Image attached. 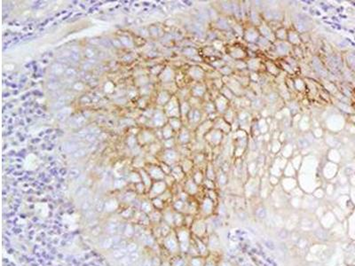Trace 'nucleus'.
I'll return each mask as SVG.
<instances>
[{
    "instance_id": "nucleus-1",
    "label": "nucleus",
    "mask_w": 355,
    "mask_h": 266,
    "mask_svg": "<svg viewBox=\"0 0 355 266\" xmlns=\"http://www.w3.org/2000/svg\"><path fill=\"white\" fill-rule=\"evenodd\" d=\"M280 183L284 192L288 193H290L296 187H297V185H298L295 178H286V177L281 180Z\"/></svg>"
},
{
    "instance_id": "nucleus-2",
    "label": "nucleus",
    "mask_w": 355,
    "mask_h": 266,
    "mask_svg": "<svg viewBox=\"0 0 355 266\" xmlns=\"http://www.w3.org/2000/svg\"><path fill=\"white\" fill-rule=\"evenodd\" d=\"M226 85L229 88L235 95L241 96L244 93L242 85L235 78H229L228 77V81L226 82Z\"/></svg>"
},
{
    "instance_id": "nucleus-3",
    "label": "nucleus",
    "mask_w": 355,
    "mask_h": 266,
    "mask_svg": "<svg viewBox=\"0 0 355 266\" xmlns=\"http://www.w3.org/2000/svg\"><path fill=\"white\" fill-rule=\"evenodd\" d=\"M215 107H216V110H218L220 114H225L226 111L229 108V100L220 94L216 99Z\"/></svg>"
},
{
    "instance_id": "nucleus-4",
    "label": "nucleus",
    "mask_w": 355,
    "mask_h": 266,
    "mask_svg": "<svg viewBox=\"0 0 355 266\" xmlns=\"http://www.w3.org/2000/svg\"><path fill=\"white\" fill-rule=\"evenodd\" d=\"M243 36L246 41H248L249 43H254L257 42L259 39V31L255 28H249L243 33Z\"/></svg>"
},
{
    "instance_id": "nucleus-5",
    "label": "nucleus",
    "mask_w": 355,
    "mask_h": 266,
    "mask_svg": "<svg viewBox=\"0 0 355 266\" xmlns=\"http://www.w3.org/2000/svg\"><path fill=\"white\" fill-rule=\"evenodd\" d=\"M230 55L234 60H241L242 59H244L246 57V52L243 51L241 47L239 46H235V47H232L229 51Z\"/></svg>"
},
{
    "instance_id": "nucleus-6",
    "label": "nucleus",
    "mask_w": 355,
    "mask_h": 266,
    "mask_svg": "<svg viewBox=\"0 0 355 266\" xmlns=\"http://www.w3.org/2000/svg\"><path fill=\"white\" fill-rule=\"evenodd\" d=\"M258 31L262 34L263 38H266L269 41H274L276 38H275V34H273L272 29L270 28V27H268L267 25H265L262 24L258 27Z\"/></svg>"
},
{
    "instance_id": "nucleus-7",
    "label": "nucleus",
    "mask_w": 355,
    "mask_h": 266,
    "mask_svg": "<svg viewBox=\"0 0 355 266\" xmlns=\"http://www.w3.org/2000/svg\"><path fill=\"white\" fill-rule=\"evenodd\" d=\"M209 137H210V142L212 143L213 145H216V146H217V145H219V144H220V143L222 142V139H223V132L220 131L219 130L215 129V130H211V131L209 133Z\"/></svg>"
},
{
    "instance_id": "nucleus-8",
    "label": "nucleus",
    "mask_w": 355,
    "mask_h": 266,
    "mask_svg": "<svg viewBox=\"0 0 355 266\" xmlns=\"http://www.w3.org/2000/svg\"><path fill=\"white\" fill-rule=\"evenodd\" d=\"M291 50L290 44L287 43L285 41H278L276 44V51L280 55H286L290 53Z\"/></svg>"
},
{
    "instance_id": "nucleus-9",
    "label": "nucleus",
    "mask_w": 355,
    "mask_h": 266,
    "mask_svg": "<svg viewBox=\"0 0 355 266\" xmlns=\"http://www.w3.org/2000/svg\"><path fill=\"white\" fill-rule=\"evenodd\" d=\"M217 124H219L216 126L217 130H219L223 133H230L232 131V126L224 118H220L218 120Z\"/></svg>"
},
{
    "instance_id": "nucleus-10",
    "label": "nucleus",
    "mask_w": 355,
    "mask_h": 266,
    "mask_svg": "<svg viewBox=\"0 0 355 266\" xmlns=\"http://www.w3.org/2000/svg\"><path fill=\"white\" fill-rule=\"evenodd\" d=\"M335 168V164L331 163V162H330V163H326L322 168L323 177H324L325 178H327V179L332 178L334 176H335L334 172H332V168Z\"/></svg>"
},
{
    "instance_id": "nucleus-11",
    "label": "nucleus",
    "mask_w": 355,
    "mask_h": 266,
    "mask_svg": "<svg viewBox=\"0 0 355 266\" xmlns=\"http://www.w3.org/2000/svg\"><path fill=\"white\" fill-rule=\"evenodd\" d=\"M293 152H294V147L293 145L290 143H287L282 148H281V156H283L286 159L292 157L293 156Z\"/></svg>"
},
{
    "instance_id": "nucleus-12",
    "label": "nucleus",
    "mask_w": 355,
    "mask_h": 266,
    "mask_svg": "<svg viewBox=\"0 0 355 266\" xmlns=\"http://www.w3.org/2000/svg\"><path fill=\"white\" fill-rule=\"evenodd\" d=\"M311 126V123H310V119L307 115H304L303 117H301L300 121L298 123V128L299 130H301L303 132H306V130H309Z\"/></svg>"
},
{
    "instance_id": "nucleus-13",
    "label": "nucleus",
    "mask_w": 355,
    "mask_h": 266,
    "mask_svg": "<svg viewBox=\"0 0 355 266\" xmlns=\"http://www.w3.org/2000/svg\"><path fill=\"white\" fill-rule=\"evenodd\" d=\"M257 125L258 130H259L260 133H261L262 135H265L266 133L269 132L270 127H269V124H268L267 122H266V119H265V118L259 119L258 120V122H257Z\"/></svg>"
},
{
    "instance_id": "nucleus-14",
    "label": "nucleus",
    "mask_w": 355,
    "mask_h": 266,
    "mask_svg": "<svg viewBox=\"0 0 355 266\" xmlns=\"http://www.w3.org/2000/svg\"><path fill=\"white\" fill-rule=\"evenodd\" d=\"M303 156L301 154H295L291 157L290 160V163L293 165V167L295 168L297 171H298L300 169L301 166H302V163H303Z\"/></svg>"
},
{
    "instance_id": "nucleus-15",
    "label": "nucleus",
    "mask_w": 355,
    "mask_h": 266,
    "mask_svg": "<svg viewBox=\"0 0 355 266\" xmlns=\"http://www.w3.org/2000/svg\"><path fill=\"white\" fill-rule=\"evenodd\" d=\"M288 40L292 44H299L301 43V39L298 33L294 30H290L288 32Z\"/></svg>"
},
{
    "instance_id": "nucleus-16",
    "label": "nucleus",
    "mask_w": 355,
    "mask_h": 266,
    "mask_svg": "<svg viewBox=\"0 0 355 266\" xmlns=\"http://www.w3.org/2000/svg\"><path fill=\"white\" fill-rule=\"evenodd\" d=\"M247 169H248V173L250 174V176L251 178H255V176L258 172V163H257V161L249 163Z\"/></svg>"
},
{
    "instance_id": "nucleus-17",
    "label": "nucleus",
    "mask_w": 355,
    "mask_h": 266,
    "mask_svg": "<svg viewBox=\"0 0 355 266\" xmlns=\"http://www.w3.org/2000/svg\"><path fill=\"white\" fill-rule=\"evenodd\" d=\"M296 173H297V170L295 168L293 167V165L291 164L290 162L288 163V164L286 165V167L283 169V174L286 178H294L295 177Z\"/></svg>"
},
{
    "instance_id": "nucleus-18",
    "label": "nucleus",
    "mask_w": 355,
    "mask_h": 266,
    "mask_svg": "<svg viewBox=\"0 0 355 266\" xmlns=\"http://www.w3.org/2000/svg\"><path fill=\"white\" fill-rule=\"evenodd\" d=\"M266 69L270 74H272L273 76H278L279 73H280V69L278 68V67L273 63V61L271 60H267L266 62Z\"/></svg>"
},
{
    "instance_id": "nucleus-19",
    "label": "nucleus",
    "mask_w": 355,
    "mask_h": 266,
    "mask_svg": "<svg viewBox=\"0 0 355 266\" xmlns=\"http://www.w3.org/2000/svg\"><path fill=\"white\" fill-rule=\"evenodd\" d=\"M282 148V143L279 139H273L271 143V153L273 154H277Z\"/></svg>"
},
{
    "instance_id": "nucleus-20",
    "label": "nucleus",
    "mask_w": 355,
    "mask_h": 266,
    "mask_svg": "<svg viewBox=\"0 0 355 266\" xmlns=\"http://www.w3.org/2000/svg\"><path fill=\"white\" fill-rule=\"evenodd\" d=\"M235 118H236V117H235V111L231 108H229L226 111V113L224 114V119L226 120L228 123L232 124V123L235 121Z\"/></svg>"
},
{
    "instance_id": "nucleus-21",
    "label": "nucleus",
    "mask_w": 355,
    "mask_h": 266,
    "mask_svg": "<svg viewBox=\"0 0 355 266\" xmlns=\"http://www.w3.org/2000/svg\"><path fill=\"white\" fill-rule=\"evenodd\" d=\"M220 94L222 96H224L226 98H227L229 101L231 99H233V98H235V94L233 93V92L226 85H224L220 89Z\"/></svg>"
},
{
    "instance_id": "nucleus-22",
    "label": "nucleus",
    "mask_w": 355,
    "mask_h": 266,
    "mask_svg": "<svg viewBox=\"0 0 355 266\" xmlns=\"http://www.w3.org/2000/svg\"><path fill=\"white\" fill-rule=\"evenodd\" d=\"M275 38L276 39H278L279 41H285L288 39V32L287 30L283 28H278L275 32Z\"/></svg>"
},
{
    "instance_id": "nucleus-23",
    "label": "nucleus",
    "mask_w": 355,
    "mask_h": 266,
    "mask_svg": "<svg viewBox=\"0 0 355 266\" xmlns=\"http://www.w3.org/2000/svg\"><path fill=\"white\" fill-rule=\"evenodd\" d=\"M127 253H128V252H127L126 248H118V249L115 250V251L113 252L112 256H113L115 259L121 260V259H123L124 257H125Z\"/></svg>"
},
{
    "instance_id": "nucleus-24",
    "label": "nucleus",
    "mask_w": 355,
    "mask_h": 266,
    "mask_svg": "<svg viewBox=\"0 0 355 266\" xmlns=\"http://www.w3.org/2000/svg\"><path fill=\"white\" fill-rule=\"evenodd\" d=\"M288 163H289V162H288V159L284 158L283 156H281V157H277L275 160H274L273 164H275L277 167H279L281 169L283 170L284 168H285V167H286V165L288 164Z\"/></svg>"
},
{
    "instance_id": "nucleus-25",
    "label": "nucleus",
    "mask_w": 355,
    "mask_h": 266,
    "mask_svg": "<svg viewBox=\"0 0 355 266\" xmlns=\"http://www.w3.org/2000/svg\"><path fill=\"white\" fill-rule=\"evenodd\" d=\"M247 67L252 71H257L260 67V60L257 59H251L247 63Z\"/></svg>"
},
{
    "instance_id": "nucleus-26",
    "label": "nucleus",
    "mask_w": 355,
    "mask_h": 266,
    "mask_svg": "<svg viewBox=\"0 0 355 266\" xmlns=\"http://www.w3.org/2000/svg\"><path fill=\"white\" fill-rule=\"evenodd\" d=\"M233 138L235 140H239V139H243V138H248V134L247 131L243 130H238L234 131Z\"/></svg>"
},
{
    "instance_id": "nucleus-27",
    "label": "nucleus",
    "mask_w": 355,
    "mask_h": 266,
    "mask_svg": "<svg viewBox=\"0 0 355 266\" xmlns=\"http://www.w3.org/2000/svg\"><path fill=\"white\" fill-rule=\"evenodd\" d=\"M283 174V170L282 169H281V168H279V167H277L275 164H272V166H271V168H270V175H273V176H275V177H277V178H281V175Z\"/></svg>"
},
{
    "instance_id": "nucleus-28",
    "label": "nucleus",
    "mask_w": 355,
    "mask_h": 266,
    "mask_svg": "<svg viewBox=\"0 0 355 266\" xmlns=\"http://www.w3.org/2000/svg\"><path fill=\"white\" fill-rule=\"evenodd\" d=\"M294 87L299 92H303L306 90V83L303 81L301 78H297L294 81Z\"/></svg>"
},
{
    "instance_id": "nucleus-29",
    "label": "nucleus",
    "mask_w": 355,
    "mask_h": 266,
    "mask_svg": "<svg viewBox=\"0 0 355 266\" xmlns=\"http://www.w3.org/2000/svg\"><path fill=\"white\" fill-rule=\"evenodd\" d=\"M107 232L110 234H115L119 231V225L116 223H109L106 227Z\"/></svg>"
},
{
    "instance_id": "nucleus-30",
    "label": "nucleus",
    "mask_w": 355,
    "mask_h": 266,
    "mask_svg": "<svg viewBox=\"0 0 355 266\" xmlns=\"http://www.w3.org/2000/svg\"><path fill=\"white\" fill-rule=\"evenodd\" d=\"M324 195H325V192H324V190H323L322 187H318V188H316L315 190L313 191V193H312V196H313L315 199H318V200L323 199V198H324Z\"/></svg>"
},
{
    "instance_id": "nucleus-31",
    "label": "nucleus",
    "mask_w": 355,
    "mask_h": 266,
    "mask_svg": "<svg viewBox=\"0 0 355 266\" xmlns=\"http://www.w3.org/2000/svg\"><path fill=\"white\" fill-rule=\"evenodd\" d=\"M290 194H291V196L292 197H297V198H302L303 196H304V194H305V192L301 189L300 187H296L294 190L292 191L291 193H290Z\"/></svg>"
},
{
    "instance_id": "nucleus-32",
    "label": "nucleus",
    "mask_w": 355,
    "mask_h": 266,
    "mask_svg": "<svg viewBox=\"0 0 355 266\" xmlns=\"http://www.w3.org/2000/svg\"><path fill=\"white\" fill-rule=\"evenodd\" d=\"M131 264H132V262H131V258H130L129 255H126L125 257H124L123 259L119 260V263H118L119 266H129L131 265Z\"/></svg>"
},
{
    "instance_id": "nucleus-33",
    "label": "nucleus",
    "mask_w": 355,
    "mask_h": 266,
    "mask_svg": "<svg viewBox=\"0 0 355 266\" xmlns=\"http://www.w3.org/2000/svg\"><path fill=\"white\" fill-rule=\"evenodd\" d=\"M113 246H114V241H113L112 237H109L108 239H104V241L102 242V248H109L113 247Z\"/></svg>"
},
{
    "instance_id": "nucleus-34",
    "label": "nucleus",
    "mask_w": 355,
    "mask_h": 266,
    "mask_svg": "<svg viewBox=\"0 0 355 266\" xmlns=\"http://www.w3.org/2000/svg\"><path fill=\"white\" fill-rule=\"evenodd\" d=\"M268 181H269L270 185H272V186H273H273H275V185H277L278 184H280V182H281V180H280L279 178L275 177V176H273V175H269Z\"/></svg>"
},
{
    "instance_id": "nucleus-35",
    "label": "nucleus",
    "mask_w": 355,
    "mask_h": 266,
    "mask_svg": "<svg viewBox=\"0 0 355 266\" xmlns=\"http://www.w3.org/2000/svg\"><path fill=\"white\" fill-rule=\"evenodd\" d=\"M312 135H313V137H314L315 138H321L324 135V131H323V130L322 128L317 127V128H315L314 130L312 131Z\"/></svg>"
},
{
    "instance_id": "nucleus-36",
    "label": "nucleus",
    "mask_w": 355,
    "mask_h": 266,
    "mask_svg": "<svg viewBox=\"0 0 355 266\" xmlns=\"http://www.w3.org/2000/svg\"><path fill=\"white\" fill-rule=\"evenodd\" d=\"M204 206L203 207V208H204V211H206L207 213H210V212L212 210V201H210V199H206L205 201H204Z\"/></svg>"
},
{
    "instance_id": "nucleus-37",
    "label": "nucleus",
    "mask_w": 355,
    "mask_h": 266,
    "mask_svg": "<svg viewBox=\"0 0 355 266\" xmlns=\"http://www.w3.org/2000/svg\"><path fill=\"white\" fill-rule=\"evenodd\" d=\"M244 152H245V148H244V147H235V157H237V158L241 157V156L243 155Z\"/></svg>"
},
{
    "instance_id": "nucleus-38",
    "label": "nucleus",
    "mask_w": 355,
    "mask_h": 266,
    "mask_svg": "<svg viewBox=\"0 0 355 266\" xmlns=\"http://www.w3.org/2000/svg\"><path fill=\"white\" fill-rule=\"evenodd\" d=\"M219 182V184H220V185H225L226 183H227V176L226 175V173H224V172H221V173H220Z\"/></svg>"
},
{
    "instance_id": "nucleus-39",
    "label": "nucleus",
    "mask_w": 355,
    "mask_h": 266,
    "mask_svg": "<svg viewBox=\"0 0 355 266\" xmlns=\"http://www.w3.org/2000/svg\"><path fill=\"white\" fill-rule=\"evenodd\" d=\"M220 73H221L222 75H224V76H228L229 75H231V73H232V69H231V68H230V67H226V66H225V67H223L222 68H220Z\"/></svg>"
},
{
    "instance_id": "nucleus-40",
    "label": "nucleus",
    "mask_w": 355,
    "mask_h": 266,
    "mask_svg": "<svg viewBox=\"0 0 355 266\" xmlns=\"http://www.w3.org/2000/svg\"><path fill=\"white\" fill-rule=\"evenodd\" d=\"M91 207H92V203L90 201H84L81 205V209L83 211H87L89 209H91Z\"/></svg>"
},
{
    "instance_id": "nucleus-41",
    "label": "nucleus",
    "mask_w": 355,
    "mask_h": 266,
    "mask_svg": "<svg viewBox=\"0 0 355 266\" xmlns=\"http://www.w3.org/2000/svg\"><path fill=\"white\" fill-rule=\"evenodd\" d=\"M137 248H138V246H137L135 243H131V244H129V245H127V246H126V249H127V252H129V253L135 252V251H137Z\"/></svg>"
},
{
    "instance_id": "nucleus-42",
    "label": "nucleus",
    "mask_w": 355,
    "mask_h": 266,
    "mask_svg": "<svg viewBox=\"0 0 355 266\" xmlns=\"http://www.w3.org/2000/svg\"><path fill=\"white\" fill-rule=\"evenodd\" d=\"M129 256H130V258H131V262H132V263H134L135 262H136L139 258V254L137 252V251H135V252H132V253H130V255H129Z\"/></svg>"
},
{
    "instance_id": "nucleus-43",
    "label": "nucleus",
    "mask_w": 355,
    "mask_h": 266,
    "mask_svg": "<svg viewBox=\"0 0 355 266\" xmlns=\"http://www.w3.org/2000/svg\"><path fill=\"white\" fill-rule=\"evenodd\" d=\"M84 216H85V218H87V219H93L94 218V217H95V211L94 210H93V209H89V210H87V211H85V214H84Z\"/></svg>"
},
{
    "instance_id": "nucleus-44",
    "label": "nucleus",
    "mask_w": 355,
    "mask_h": 266,
    "mask_svg": "<svg viewBox=\"0 0 355 266\" xmlns=\"http://www.w3.org/2000/svg\"><path fill=\"white\" fill-rule=\"evenodd\" d=\"M86 188H84V187H81V188H79L78 190H77V197H82V196L85 195V193H86Z\"/></svg>"
},
{
    "instance_id": "nucleus-45",
    "label": "nucleus",
    "mask_w": 355,
    "mask_h": 266,
    "mask_svg": "<svg viewBox=\"0 0 355 266\" xmlns=\"http://www.w3.org/2000/svg\"><path fill=\"white\" fill-rule=\"evenodd\" d=\"M96 209H97V211L99 212H101L102 210L104 209V202L102 201H99L97 203H96Z\"/></svg>"
},
{
    "instance_id": "nucleus-46",
    "label": "nucleus",
    "mask_w": 355,
    "mask_h": 266,
    "mask_svg": "<svg viewBox=\"0 0 355 266\" xmlns=\"http://www.w3.org/2000/svg\"><path fill=\"white\" fill-rule=\"evenodd\" d=\"M79 176V171L77 169H72L70 172H69V177L70 178H76Z\"/></svg>"
},
{
    "instance_id": "nucleus-47",
    "label": "nucleus",
    "mask_w": 355,
    "mask_h": 266,
    "mask_svg": "<svg viewBox=\"0 0 355 266\" xmlns=\"http://www.w3.org/2000/svg\"><path fill=\"white\" fill-rule=\"evenodd\" d=\"M193 265L201 266V262L198 260V259H194V260H193Z\"/></svg>"
},
{
    "instance_id": "nucleus-48",
    "label": "nucleus",
    "mask_w": 355,
    "mask_h": 266,
    "mask_svg": "<svg viewBox=\"0 0 355 266\" xmlns=\"http://www.w3.org/2000/svg\"><path fill=\"white\" fill-rule=\"evenodd\" d=\"M143 266H152V263L149 260H146L144 263H142Z\"/></svg>"
},
{
    "instance_id": "nucleus-49",
    "label": "nucleus",
    "mask_w": 355,
    "mask_h": 266,
    "mask_svg": "<svg viewBox=\"0 0 355 266\" xmlns=\"http://www.w3.org/2000/svg\"><path fill=\"white\" fill-rule=\"evenodd\" d=\"M146 242L148 243V244H152L153 243V239H152V238L151 237H149V236H148L147 238H146Z\"/></svg>"
},
{
    "instance_id": "nucleus-50",
    "label": "nucleus",
    "mask_w": 355,
    "mask_h": 266,
    "mask_svg": "<svg viewBox=\"0 0 355 266\" xmlns=\"http://www.w3.org/2000/svg\"><path fill=\"white\" fill-rule=\"evenodd\" d=\"M220 266H231V264H230L229 263H227V262H223V263H221Z\"/></svg>"
},
{
    "instance_id": "nucleus-51",
    "label": "nucleus",
    "mask_w": 355,
    "mask_h": 266,
    "mask_svg": "<svg viewBox=\"0 0 355 266\" xmlns=\"http://www.w3.org/2000/svg\"><path fill=\"white\" fill-rule=\"evenodd\" d=\"M205 266H215V264H214L213 263H211V262H209L208 263H206V265Z\"/></svg>"
},
{
    "instance_id": "nucleus-52",
    "label": "nucleus",
    "mask_w": 355,
    "mask_h": 266,
    "mask_svg": "<svg viewBox=\"0 0 355 266\" xmlns=\"http://www.w3.org/2000/svg\"><path fill=\"white\" fill-rule=\"evenodd\" d=\"M138 266H143V265H142V263H139V264Z\"/></svg>"
},
{
    "instance_id": "nucleus-53",
    "label": "nucleus",
    "mask_w": 355,
    "mask_h": 266,
    "mask_svg": "<svg viewBox=\"0 0 355 266\" xmlns=\"http://www.w3.org/2000/svg\"><path fill=\"white\" fill-rule=\"evenodd\" d=\"M129 266H133V263H132V264H131V265H129Z\"/></svg>"
}]
</instances>
